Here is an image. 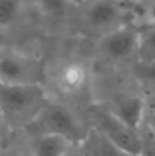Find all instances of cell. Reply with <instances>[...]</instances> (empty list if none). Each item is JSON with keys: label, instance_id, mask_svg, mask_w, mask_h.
<instances>
[{"label": "cell", "instance_id": "6", "mask_svg": "<svg viewBox=\"0 0 155 156\" xmlns=\"http://www.w3.org/2000/svg\"><path fill=\"white\" fill-rule=\"evenodd\" d=\"M140 30L132 25H122L100 36L98 48L103 56L111 60H126L136 55Z\"/></svg>", "mask_w": 155, "mask_h": 156}, {"label": "cell", "instance_id": "8", "mask_svg": "<svg viewBox=\"0 0 155 156\" xmlns=\"http://www.w3.org/2000/svg\"><path fill=\"white\" fill-rule=\"evenodd\" d=\"M111 112L132 129H139L144 121L146 103L140 97H125L120 100Z\"/></svg>", "mask_w": 155, "mask_h": 156}, {"label": "cell", "instance_id": "12", "mask_svg": "<svg viewBox=\"0 0 155 156\" xmlns=\"http://www.w3.org/2000/svg\"><path fill=\"white\" fill-rule=\"evenodd\" d=\"M140 137V152L139 156H155V134L148 127V125L143 121L137 129Z\"/></svg>", "mask_w": 155, "mask_h": 156}, {"label": "cell", "instance_id": "22", "mask_svg": "<svg viewBox=\"0 0 155 156\" xmlns=\"http://www.w3.org/2000/svg\"><path fill=\"white\" fill-rule=\"evenodd\" d=\"M120 2H122L124 4H126V5H128V4H131V3H133L135 0H120Z\"/></svg>", "mask_w": 155, "mask_h": 156}, {"label": "cell", "instance_id": "23", "mask_svg": "<svg viewBox=\"0 0 155 156\" xmlns=\"http://www.w3.org/2000/svg\"><path fill=\"white\" fill-rule=\"evenodd\" d=\"M0 86H2V82H0Z\"/></svg>", "mask_w": 155, "mask_h": 156}, {"label": "cell", "instance_id": "10", "mask_svg": "<svg viewBox=\"0 0 155 156\" xmlns=\"http://www.w3.org/2000/svg\"><path fill=\"white\" fill-rule=\"evenodd\" d=\"M136 56L140 63L155 60V26H148L140 30Z\"/></svg>", "mask_w": 155, "mask_h": 156}, {"label": "cell", "instance_id": "16", "mask_svg": "<svg viewBox=\"0 0 155 156\" xmlns=\"http://www.w3.org/2000/svg\"><path fill=\"white\" fill-rule=\"evenodd\" d=\"M63 156H85L82 143L81 144H71L67 148V151L63 154Z\"/></svg>", "mask_w": 155, "mask_h": 156}, {"label": "cell", "instance_id": "1", "mask_svg": "<svg viewBox=\"0 0 155 156\" xmlns=\"http://www.w3.org/2000/svg\"><path fill=\"white\" fill-rule=\"evenodd\" d=\"M41 85L0 86V111L7 126H27L47 104Z\"/></svg>", "mask_w": 155, "mask_h": 156}, {"label": "cell", "instance_id": "5", "mask_svg": "<svg viewBox=\"0 0 155 156\" xmlns=\"http://www.w3.org/2000/svg\"><path fill=\"white\" fill-rule=\"evenodd\" d=\"M80 8L84 26L100 36L125 25L128 14V5L120 0H89Z\"/></svg>", "mask_w": 155, "mask_h": 156}, {"label": "cell", "instance_id": "9", "mask_svg": "<svg viewBox=\"0 0 155 156\" xmlns=\"http://www.w3.org/2000/svg\"><path fill=\"white\" fill-rule=\"evenodd\" d=\"M71 144L58 134H37L32 143L33 156H63Z\"/></svg>", "mask_w": 155, "mask_h": 156}, {"label": "cell", "instance_id": "4", "mask_svg": "<svg viewBox=\"0 0 155 156\" xmlns=\"http://www.w3.org/2000/svg\"><path fill=\"white\" fill-rule=\"evenodd\" d=\"M89 115L92 118L93 126L96 130L107 137L117 147L132 155L139 156L140 152V137L136 129H132L125 125L121 119H118L110 110L95 105L89 110Z\"/></svg>", "mask_w": 155, "mask_h": 156}, {"label": "cell", "instance_id": "11", "mask_svg": "<svg viewBox=\"0 0 155 156\" xmlns=\"http://www.w3.org/2000/svg\"><path fill=\"white\" fill-rule=\"evenodd\" d=\"M25 10V0H0V29H7L19 21Z\"/></svg>", "mask_w": 155, "mask_h": 156}, {"label": "cell", "instance_id": "15", "mask_svg": "<svg viewBox=\"0 0 155 156\" xmlns=\"http://www.w3.org/2000/svg\"><path fill=\"white\" fill-rule=\"evenodd\" d=\"M139 76L146 82L155 83V60L148 63H140Z\"/></svg>", "mask_w": 155, "mask_h": 156}, {"label": "cell", "instance_id": "14", "mask_svg": "<svg viewBox=\"0 0 155 156\" xmlns=\"http://www.w3.org/2000/svg\"><path fill=\"white\" fill-rule=\"evenodd\" d=\"M142 19L144 27L155 26V0H146L142 11Z\"/></svg>", "mask_w": 155, "mask_h": 156}, {"label": "cell", "instance_id": "24", "mask_svg": "<svg viewBox=\"0 0 155 156\" xmlns=\"http://www.w3.org/2000/svg\"><path fill=\"white\" fill-rule=\"evenodd\" d=\"M84 154H85V152H84Z\"/></svg>", "mask_w": 155, "mask_h": 156}, {"label": "cell", "instance_id": "21", "mask_svg": "<svg viewBox=\"0 0 155 156\" xmlns=\"http://www.w3.org/2000/svg\"><path fill=\"white\" fill-rule=\"evenodd\" d=\"M69 2L71 3V4L77 5V7H81V5H84L87 2H89V0H69Z\"/></svg>", "mask_w": 155, "mask_h": 156}, {"label": "cell", "instance_id": "13", "mask_svg": "<svg viewBox=\"0 0 155 156\" xmlns=\"http://www.w3.org/2000/svg\"><path fill=\"white\" fill-rule=\"evenodd\" d=\"M40 8L51 16H59L65 14L67 5L70 4L69 0H37Z\"/></svg>", "mask_w": 155, "mask_h": 156}, {"label": "cell", "instance_id": "17", "mask_svg": "<svg viewBox=\"0 0 155 156\" xmlns=\"http://www.w3.org/2000/svg\"><path fill=\"white\" fill-rule=\"evenodd\" d=\"M144 122L148 125V127H150L151 130H153V133L155 134V115L151 112H148L147 110H146V115H144Z\"/></svg>", "mask_w": 155, "mask_h": 156}, {"label": "cell", "instance_id": "19", "mask_svg": "<svg viewBox=\"0 0 155 156\" xmlns=\"http://www.w3.org/2000/svg\"><path fill=\"white\" fill-rule=\"evenodd\" d=\"M0 156H21V155H19L16 151L4 148V149H0Z\"/></svg>", "mask_w": 155, "mask_h": 156}, {"label": "cell", "instance_id": "18", "mask_svg": "<svg viewBox=\"0 0 155 156\" xmlns=\"http://www.w3.org/2000/svg\"><path fill=\"white\" fill-rule=\"evenodd\" d=\"M5 129H7V123H5L4 118H3V114H2V111H0V141H2L3 137H4Z\"/></svg>", "mask_w": 155, "mask_h": 156}, {"label": "cell", "instance_id": "7", "mask_svg": "<svg viewBox=\"0 0 155 156\" xmlns=\"http://www.w3.org/2000/svg\"><path fill=\"white\" fill-rule=\"evenodd\" d=\"M82 147L85 156H136L117 147L95 127H91L87 132Z\"/></svg>", "mask_w": 155, "mask_h": 156}, {"label": "cell", "instance_id": "20", "mask_svg": "<svg viewBox=\"0 0 155 156\" xmlns=\"http://www.w3.org/2000/svg\"><path fill=\"white\" fill-rule=\"evenodd\" d=\"M146 110H147L148 112H151V114L155 115V99H153L147 105H146Z\"/></svg>", "mask_w": 155, "mask_h": 156}, {"label": "cell", "instance_id": "2", "mask_svg": "<svg viewBox=\"0 0 155 156\" xmlns=\"http://www.w3.org/2000/svg\"><path fill=\"white\" fill-rule=\"evenodd\" d=\"M26 127L34 136L58 134L73 144H81L88 132L84 130L73 111L59 103H47Z\"/></svg>", "mask_w": 155, "mask_h": 156}, {"label": "cell", "instance_id": "3", "mask_svg": "<svg viewBox=\"0 0 155 156\" xmlns=\"http://www.w3.org/2000/svg\"><path fill=\"white\" fill-rule=\"evenodd\" d=\"M44 69L41 62L26 55L0 49V82L5 85H41Z\"/></svg>", "mask_w": 155, "mask_h": 156}]
</instances>
